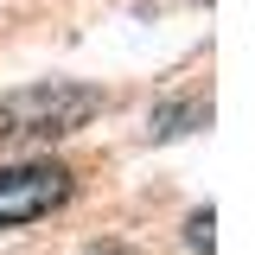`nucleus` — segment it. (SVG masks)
Returning <instances> with one entry per match:
<instances>
[{
  "mask_svg": "<svg viewBox=\"0 0 255 255\" xmlns=\"http://www.w3.org/2000/svg\"><path fill=\"white\" fill-rule=\"evenodd\" d=\"M102 115V90L90 83H32L0 102V147H32V140H64Z\"/></svg>",
  "mask_w": 255,
  "mask_h": 255,
  "instance_id": "obj_1",
  "label": "nucleus"
},
{
  "mask_svg": "<svg viewBox=\"0 0 255 255\" xmlns=\"http://www.w3.org/2000/svg\"><path fill=\"white\" fill-rule=\"evenodd\" d=\"M70 166L58 159H26V166H6L0 172V230H13V223H38L51 217L64 198H70Z\"/></svg>",
  "mask_w": 255,
  "mask_h": 255,
  "instance_id": "obj_2",
  "label": "nucleus"
},
{
  "mask_svg": "<svg viewBox=\"0 0 255 255\" xmlns=\"http://www.w3.org/2000/svg\"><path fill=\"white\" fill-rule=\"evenodd\" d=\"M185 243H191V249H204V255H211V204H204V211H198V217L185 223Z\"/></svg>",
  "mask_w": 255,
  "mask_h": 255,
  "instance_id": "obj_3",
  "label": "nucleus"
},
{
  "mask_svg": "<svg viewBox=\"0 0 255 255\" xmlns=\"http://www.w3.org/2000/svg\"><path fill=\"white\" fill-rule=\"evenodd\" d=\"M83 255H128V249H115V243H109V249H83Z\"/></svg>",
  "mask_w": 255,
  "mask_h": 255,
  "instance_id": "obj_4",
  "label": "nucleus"
}]
</instances>
